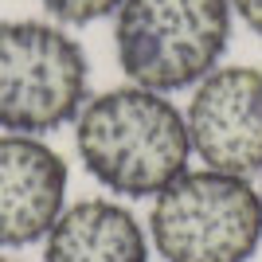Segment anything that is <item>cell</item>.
<instances>
[{"instance_id":"1","label":"cell","mask_w":262,"mask_h":262,"mask_svg":"<svg viewBox=\"0 0 262 262\" xmlns=\"http://www.w3.org/2000/svg\"><path fill=\"white\" fill-rule=\"evenodd\" d=\"M75 145L86 172L129 200L164 192L180 172H188L192 157L184 114L161 90L137 82L86 98L75 118Z\"/></svg>"},{"instance_id":"2","label":"cell","mask_w":262,"mask_h":262,"mask_svg":"<svg viewBox=\"0 0 262 262\" xmlns=\"http://www.w3.org/2000/svg\"><path fill=\"white\" fill-rule=\"evenodd\" d=\"M231 0H121L114 47L129 82L149 90L196 86L231 39Z\"/></svg>"},{"instance_id":"3","label":"cell","mask_w":262,"mask_h":262,"mask_svg":"<svg viewBox=\"0 0 262 262\" xmlns=\"http://www.w3.org/2000/svg\"><path fill=\"white\" fill-rule=\"evenodd\" d=\"M90 63L63 24L4 20L0 24V129L51 133L86 106Z\"/></svg>"},{"instance_id":"4","label":"cell","mask_w":262,"mask_h":262,"mask_svg":"<svg viewBox=\"0 0 262 262\" xmlns=\"http://www.w3.org/2000/svg\"><path fill=\"white\" fill-rule=\"evenodd\" d=\"M157 251L168 262H247L262 243V200L247 176L196 168L153 196Z\"/></svg>"},{"instance_id":"5","label":"cell","mask_w":262,"mask_h":262,"mask_svg":"<svg viewBox=\"0 0 262 262\" xmlns=\"http://www.w3.org/2000/svg\"><path fill=\"white\" fill-rule=\"evenodd\" d=\"M188 141L215 172H262V71L258 67H215L192 86L184 114Z\"/></svg>"},{"instance_id":"6","label":"cell","mask_w":262,"mask_h":262,"mask_svg":"<svg viewBox=\"0 0 262 262\" xmlns=\"http://www.w3.org/2000/svg\"><path fill=\"white\" fill-rule=\"evenodd\" d=\"M67 208V161L32 133L0 137V247L47 239Z\"/></svg>"},{"instance_id":"7","label":"cell","mask_w":262,"mask_h":262,"mask_svg":"<svg viewBox=\"0 0 262 262\" xmlns=\"http://www.w3.org/2000/svg\"><path fill=\"white\" fill-rule=\"evenodd\" d=\"M43 262H149V239L118 200H82L47 231Z\"/></svg>"},{"instance_id":"8","label":"cell","mask_w":262,"mask_h":262,"mask_svg":"<svg viewBox=\"0 0 262 262\" xmlns=\"http://www.w3.org/2000/svg\"><path fill=\"white\" fill-rule=\"evenodd\" d=\"M43 8L59 24H94L114 16L121 8V0H43Z\"/></svg>"},{"instance_id":"9","label":"cell","mask_w":262,"mask_h":262,"mask_svg":"<svg viewBox=\"0 0 262 262\" xmlns=\"http://www.w3.org/2000/svg\"><path fill=\"white\" fill-rule=\"evenodd\" d=\"M231 12H235L251 32L262 35V0H231Z\"/></svg>"},{"instance_id":"10","label":"cell","mask_w":262,"mask_h":262,"mask_svg":"<svg viewBox=\"0 0 262 262\" xmlns=\"http://www.w3.org/2000/svg\"><path fill=\"white\" fill-rule=\"evenodd\" d=\"M0 262H16V258H0Z\"/></svg>"},{"instance_id":"11","label":"cell","mask_w":262,"mask_h":262,"mask_svg":"<svg viewBox=\"0 0 262 262\" xmlns=\"http://www.w3.org/2000/svg\"><path fill=\"white\" fill-rule=\"evenodd\" d=\"M258 176H262V172H258ZM258 200H262V188H258Z\"/></svg>"}]
</instances>
